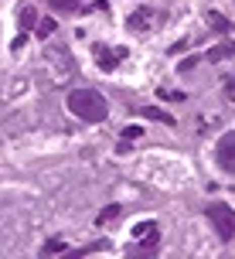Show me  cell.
I'll list each match as a JSON object with an SVG mask.
<instances>
[{"mask_svg": "<svg viewBox=\"0 0 235 259\" xmlns=\"http://www.w3.org/2000/svg\"><path fill=\"white\" fill-rule=\"evenodd\" d=\"M68 109L78 119H85V123H103L109 116V106H106V99L96 89H75L68 96Z\"/></svg>", "mask_w": 235, "mask_h": 259, "instance_id": "cell-1", "label": "cell"}, {"mask_svg": "<svg viewBox=\"0 0 235 259\" xmlns=\"http://www.w3.org/2000/svg\"><path fill=\"white\" fill-rule=\"evenodd\" d=\"M205 215L211 219V225H215V232H218V239H232L235 235V211L225 201H211L208 208H205Z\"/></svg>", "mask_w": 235, "mask_h": 259, "instance_id": "cell-2", "label": "cell"}, {"mask_svg": "<svg viewBox=\"0 0 235 259\" xmlns=\"http://www.w3.org/2000/svg\"><path fill=\"white\" fill-rule=\"evenodd\" d=\"M218 167L235 174V130L232 133H225L222 140H218Z\"/></svg>", "mask_w": 235, "mask_h": 259, "instance_id": "cell-3", "label": "cell"}, {"mask_svg": "<svg viewBox=\"0 0 235 259\" xmlns=\"http://www.w3.org/2000/svg\"><path fill=\"white\" fill-rule=\"evenodd\" d=\"M96 52H99V68H106V72H113L123 58H126V48H106V45H96Z\"/></svg>", "mask_w": 235, "mask_h": 259, "instance_id": "cell-4", "label": "cell"}, {"mask_svg": "<svg viewBox=\"0 0 235 259\" xmlns=\"http://www.w3.org/2000/svg\"><path fill=\"white\" fill-rule=\"evenodd\" d=\"M154 21H157V14H154V11H147V7H140L136 14H130V21H126V24H130L133 31H147V27L154 24Z\"/></svg>", "mask_w": 235, "mask_h": 259, "instance_id": "cell-5", "label": "cell"}, {"mask_svg": "<svg viewBox=\"0 0 235 259\" xmlns=\"http://www.w3.org/2000/svg\"><path fill=\"white\" fill-rule=\"evenodd\" d=\"M208 24L215 27L218 34H228V31H232V21H228L225 14H218V11H211V14H208Z\"/></svg>", "mask_w": 235, "mask_h": 259, "instance_id": "cell-6", "label": "cell"}, {"mask_svg": "<svg viewBox=\"0 0 235 259\" xmlns=\"http://www.w3.org/2000/svg\"><path fill=\"white\" fill-rule=\"evenodd\" d=\"M136 113H144L147 119H157V123H167V126H174V116H170V113H164V109H154V106H147V109H136Z\"/></svg>", "mask_w": 235, "mask_h": 259, "instance_id": "cell-7", "label": "cell"}, {"mask_svg": "<svg viewBox=\"0 0 235 259\" xmlns=\"http://www.w3.org/2000/svg\"><path fill=\"white\" fill-rule=\"evenodd\" d=\"M34 27H38V11H34V7H24V11H21V31H34Z\"/></svg>", "mask_w": 235, "mask_h": 259, "instance_id": "cell-8", "label": "cell"}, {"mask_svg": "<svg viewBox=\"0 0 235 259\" xmlns=\"http://www.w3.org/2000/svg\"><path fill=\"white\" fill-rule=\"evenodd\" d=\"M228 55H235V45L228 41V45H218V48H211L208 52V62H222V58H228Z\"/></svg>", "mask_w": 235, "mask_h": 259, "instance_id": "cell-9", "label": "cell"}, {"mask_svg": "<svg viewBox=\"0 0 235 259\" xmlns=\"http://www.w3.org/2000/svg\"><path fill=\"white\" fill-rule=\"evenodd\" d=\"M140 137H144V130H140V126H130V130H123V143H119V150H126V147H130L133 140H140Z\"/></svg>", "mask_w": 235, "mask_h": 259, "instance_id": "cell-10", "label": "cell"}, {"mask_svg": "<svg viewBox=\"0 0 235 259\" xmlns=\"http://www.w3.org/2000/svg\"><path fill=\"white\" fill-rule=\"evenodd\" d=\"M52 11H65V14H72V11H78V4H75V0H52Z\"/></svg>", "mask_w": 235, "mask_h": 259, "instance_id": "cell-11", "label": "cell"}, {"mask_svg": "<svg viewBox=\"0 0 235 259\" xmlns=\"http://www.w3.org/2000/svg\"><path fill=\"white\" fill-rule=\"evenodd\" d=\"M34 31H38V38H48V34H52V31H55V21H52V17H48V21H41V24L34 27Z\"/></svg>", "mask_w": 235, "mask_h": 259, "instance_id": "cell-12", "label": "cell"}, {"mask_svg": "<svg viewBox=\"0 0 235 259\" xmlns=\"http://www.w3.org/2000/svg\"><path fill=\"white\" fill-rule=\"evenodd\" d=\"M116 215H119V205H109V208H103V215L96 222H109V219H116Z\"/></svg>", "mask_w": 235, "mask_h": 259, "instance_id": "cell-13", "label": "cell"}, {"mask_svg": "<svg viewBox=\"0 0 235 259\" xmlns=\"http://www.w3.org/2000/svg\"><path fill=\"white\" fill-rule=\"evenodd\" d=\"M44 252H65V242H62V239H52V242L44 246Z\"/></svg>", "mask_w": 235, "mask_h": 259, "instance_id": "cell-14", "label": "cell"}, {"mask_svg": "<svg viewBox=\"0 0 235 259\" xmlns=\"http://www.w3.org/2000/svg\"><path fill=\"white\" fill-rule=\"evenodd\" d=\"M225 99H228V103H235V75L228 78V85H225Z\"/></svg>", "mask_w": 235, "mask_h": 259, "instance_id": "cell-15", "label": "cell"}]
</instances>
